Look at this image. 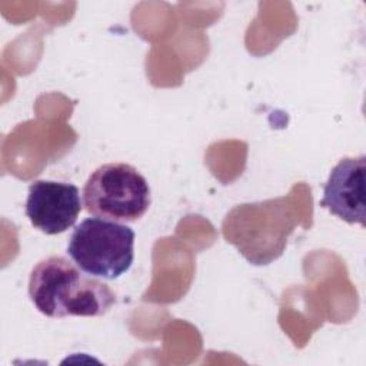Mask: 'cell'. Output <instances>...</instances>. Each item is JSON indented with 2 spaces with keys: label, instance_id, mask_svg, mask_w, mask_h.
<instances>
[{
  "label": "cell",
  "instance_id": "cell-1",
  "mask_svg": "<svg viewBox=\"0 0 366 366\" xmlns=\"http://www.w3.org/2000/svg\"><path fill=\"white\" fill-rule=\"evenodd\" d=\"M29 296L36 309L49 317L103 316L116 303L109 285L84 274L63 256H50L33 267Z\"/></svg>",
  "mask_w": 366,
  "mask_h": 366
},
{
  "label": "cell",
  "instance_id": "cell-2",
  "mask_svg": "<svg viewBox=\"0 0 366 366\" xmlns=\"http://www.w3.org/2000/svg\"><path fill=\"white\" fill-rule=\"evenodd\" d=\"M296 226V214L286 197L234 206L222 232L227 243L252 264H269L282 256Z\"/></svg>",
  "mask_w": 366,
  "mask_h": 366
},
{
  "label": "cell",
  "instance_id": "cell-3",
  "mask_svg": "<svg viewBox=\"0 0 366 366\" xmlns=\"http://www.w3.org/2000/svg\"><path fill=\"white\" fill-rule=\"evenodd\" d=\"M67 253L84 273L114 280L133 264L134 232L119 222L87 217L73 230Z\"/></svg>",
  "mask_w": 366,
  "mask_h": 366
},
{
  "label": "cell",
  "instance_id": "cell-4",
  "mask_svg": "<svg viewBox=\"0 0 366 366\" xmlns=\"http://www.w3.org/2000/svg\"><path fill=\"white\" fill-rule=\"evenodd\" d=\"M84 207L96 217L132 223L150 206V187L144 176L126 163L97 167L83 187Z\"/></svg>",
  "mask_w": 366,
  "mask_h": 366
},
{
  "label": "cell",
  "instance_id": "cell-5",
  "mask_svg": "<svg viewBox=\"0 0 366 366\" xmlns=\"http://www.w3.org/2000/svg\"><path fill=\"white\" fill-rule=\"evenodd\" d=\"M81 210L79 189L71 183L36 180L29 187L26 216L46 234H59L70 229Z\"/></svg>",
  "mask_w": 366,
  "mask_h": 366
},
{
  "label": "cell",
  "instance_id": "cell-6",
  "mask_svg": "<svg viewBox=\"0 0 366 366\" xmlns=\"http://www.w3.org/2000/svg\"><path fill=\"white\" fill-rule=\"evenodd\" d=\"M366 157H345L330 172L323 186L320 206L353 224L365 226Z\"/></svg>",
  "mask_w": 366,
  "mask_h": 366
}]
</instances>
